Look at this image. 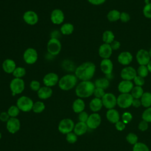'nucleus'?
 Returning a JSON list of instances; mask_svg holds the SVG:
<instances>
[{
    "label": "nucleus",
    "mask_w": 151,
    "mask_h": 151,
    "mask_svg": "<svg viewBox=\"0 0 151 151\" xmlns=\"http://www.w3.org/2000/svg\"><path fill=\"white\" fill-rule=\"evenodd\" d=\"M96 70V65L90 61L81 63L75 68L74 74L78 80L81 81H89L95 74Z\"/></svg>",
    "instance_id": "obj_1"
},
{
    "label": "nucleus",
    "mask_w": 151,
    "mask_h": 151,
    "mask_svg": "<svg viewBox=\"0 0 151 151\" xmlns=\"http://www.w3.org/2000/svg\"><path fill=\"white\" fill-rule=\"evenodd\" d=\"M95 88L94 83L91 81H81L77 84L75 93L78 98H87L93 94Z\"/></svg>",
    "instance_id": "obj_2"
},
{
    "label": "nucleus",
    "mask_w": 151,
    "mask_h": 151,
    "mask_svg": "<svg viewBox=\"0 0 151 151\" xmlns=\"http://www.w3.org/2000/svg\"><path fill=\"white\" fill-rule=\"evenodd\" d=\"M77 81L78 78L75 74H67L60 78L58 85L61 90L68 91L76 87Z\"/></svg>",
    "instance_id": "obj_3"
},
{
    "label": "nucleus",
    "mask_w": 151,
    "mask_h": 151,
    "mask_svg": "<svg viewBox=\"0 0 151 151\" xmlns=\"http://www.w3.org/2000/svg\"><path fill=\"white\" fill-rule=\"evenodd\" d=\"M34 102L32 100L26 96H22L17 100V106L20 111L28 112L32 109Z\"/></svg>",
    "instance_id": "obj_4"
},
{
    "label": "nucleus",
    "mask_w": 151,
    "mask_h": 151,
    "mask_svg": "<svg viewBox=\"0 0 151 151\" xmlns=\"http://www.w3.org/2000/svg\"><path fill=\"white\" fill-rule=\"evenodd\" d=\"M61 47V43L58 38H51L47 44V49L48 54L54 56L60 54Z\"/></svg>",
    "instance_id": "obj_5"
},
{
    "label": "nucleus",
    "mask_w": 151,
    "mask_h": 151,
    "mask_svg": "<svg viewBox=\"0 0 151 151\" xmlns=\"http://www.w3.org/2000/svg\"><path fill=\"white\" fill-rule=\"evenodd\" d=\"M9 88L12 96L22 93L25 89V82L22 78H14L9 83Z\"/></svg>",
    "instance_id": "obj_6"
},
{
    "label": "nucleus",
    "mask_w": 151,
    "mask_h": 151,
    "mask_svg": "<svg viewBox=\"0 0 151 151\" xmlns=\"http://www.w3.org/2000/svg\"><path fill=\"white\" fill-rule=\"evenodd\" d=\"M74 126V123L72 119L70 118H65L60 122L58 126V129L62 134H67L73 131Z\"/></svg>",
    "instance_id": "obj_7"
},
{
    "label": "nucleus",
    "mask_w": 151,
    "mask_h": 151,
    "mask_svg": "<svg viewBox=\"0 0 151 151\" xmlns=\"http://www.w3.org/2000/svg\"><path fill=\"white\" fill-rule=\"evenodd\" d=\"M38 55L37 51L32 47L27 48L23 54L24 61L29 65L34 64L38 60Z\"/></svg>",
    "instance_id": "obj_8"
},
{
    "label": "nucleus",
    "mask_w": 151,
    "mask_h": 151,
    "mask_svg": "<svg viewBox=\"0 0 151 151\" xmlns=\"http://www.w3.org/2000/svg\"><path fill=\"white\" fill-rule=\"evenodd\" d=\"M133 98L130 93H121L117 98V104L122 109L129 107L132 104Z\"/></svg>",
    "instance_id": "obj_9"
},
{
    "label": "nucleus",
    "mask_w": 151,
    "mask_h": 151,
    "mask_svg": "<svg viewBox=\"0 0 151 151\" xmlns=\"http://www.w3.org/2000/svg\"><path fill=\"white\" fill-rule=\"evenodd\" d=\"M58 75L54 72H50L47 73L42 78V82L44 86L47 87H53L57 84L59 81Z\"/></svg>",
    "instance_id": "obj_10"
},
{
    "label": "nucleus",
    "mask_w": 151,
    "mask_h": 151,
    "mask_svg": "<svg viewBox=\"0 0 151 151\" xmlns=\"http://www.w3.org/2000/svg\"><path fill=\"white\" fill-rule=\"evenodd\" d=\"M103 105L107 109H113L117 104V98L111 93H105L101 99Z\"/></svg>",
    "instance_id": "obj_11"
},
{
    "label": "nucleus",
    "mask_w": 151,
    "mask_h": 151,
    "mask_svg": "<svg viewBox=\"0 0 151 151\" xmlns=\"http://www.w3.org/2000/svg\"><path fill=\"white\" fill-rule=\"evenodd\" d=\"M136 59L139 65H147L151 58L148 51L145 49H140L136 54Z\"/></svg>",
    "instance_id": "obj_12"
},
{
    "label": "nucleus",
    "mask_w": 151,
    "mask_h": 151,
    "mask_svg": "<svg viewBox=\"0 0 151 151\" xmlns=\"http://www.w3.org/2000/svg\"><path fill=\"white\" fill-rule=\"evenodd\" d=\"M136 76V70L132 66H126L120 71V77L124 80L132 81Z\"/></svg>",
    "instance_id": "obj_13"
},
{
    "label": "nucleus",
    "mask_w": 151,
    "mask_h": 151,
    "mask_svg": "<svg viewBox=\"0 0 151 151\" xmlns=\"http://www.w3.org/2000/svg\"><path fill=\"white\" fill-rule=\"evenodd\" d=\"M24 21L29 25H34L38 22V15L34 11L28 10L25 11L22 16Z\"/></svg>",
    "instance_id": "obj_14"
},
{
    "label": "nucleus",
    "mask_w": 151,
    "mask_h": 151,
    "mask_svg": "<svg viewBox=\"0 0 151 151\" xmlns=\"http://www.w3.org/2000/svg\"><path fill=\"white\" fill-rule=\"evenodd\" d=\"M65 19V16L63 11L60 9H54L52 11L50 14V19L52 24L55 25L61 24Z\"/></svg>",
    "instance_id": "obj_15"
},
{
    "label": "nucleus",
    "mask_w": 151,
    "mask_h": 151,
    "mask_svg": "<svg viewBox=\"0 0 151 151\" xmlns=\"http://www.w3.org/2000/svg\"><path fill=\"white\" fill-rule=\"evenodd\" d=\"M101 122L100 116L96 113H94L89 115L88 118L86 122L88 128L91 129H95L97 128Z\"/></svg>",
    "instance_id": "obj_16"
},
{
    "label": "nucleus",
    "mask_w": 151,
    "mask_h": 151,
    "mask_svg": "<svg viewBox=\"0 0 151 151\" xmlns=\"http://www.w3.org/2000/svg\"><path fill=\"white\" fill-rule=\"evenodd\" d=\"M20 121L17 117H10L6 122V129L11 134L16 133L20 129Z\"/></svg>",
    "instance_id": "obj_17"
},
{
    "label": "nucleus",
    "mask_w": 151,
    "mask_h": 151,
    "mask_svg": "<svg viewBox=\"0 0 151 151\" xmlns=\"http://www.w3.org/2000/svg\"><path fill=\"white\" fill-rule=\"evenodd\" d=\"M100 70L106 76L112 74L113 70V64L110 58L102 59L100 64Z\"/></svg>",
    "instance_id": "obj_18"
},
{
    "label": "nucleus",
    "mask_w": 151,
    "mask_h": 151,
    "mask_svg": "<svg viewBox=\"0 0 151 151\" xmlns=\"http://www.w3.org/2000/svg\"><path fill=\"white\" fill-rule=\"evenodd\" d=\"M117 61L121 65L128 66L133 61V55L129 51L121 52L118 55Z\"/></svg>",
    "instance_id": "obj_19"
},
{
    "label": "nucleus",
    "mask_w": 151,
    "mask_h": 151,
    "mask_svg": "<svg viewBox=\"0 0 151 151\" xmlns=\"http://www.w3.org/2000/svg\"><path fill=\"white\" fill-rule=\"evenodd\" d=\"M98 52L99 56L101 58H110L112 54L113 50L111 49L110 44L103 43L99 47Z\"/></svg>",
    "instance_id": "obj_20"
},
{
    "label": "nucleus",
    "mask_w": 151,
    "mask_h": 151,
    "mask_svg": "<svg viewBox=\"0 0 151 151\" xmlns=\"http://www.w3.org/2000/svg\"><path fill=\"white\" fill-rule=\"evenodd\" d=\"M16 67V63L14 60L11 58L5 59L2 64V68L3 71L7 74H12Z\"/></svg>",
    "instance_id": "obj_21"
},
{
    "label": "nucleus",
    "mask_w": 151,
    "mask_h": 151,
    "mask_svg": "<svg viewBox=\"0 0 151 151\" xmlns=\"http://www.w3.org/2000/svg\"><path fill=\"white\" fill-rule=\"evenodd\" d=\"M133 87V83L132 81L123 80L119 83L117 88L121 93H129Z\"/></svg>",
    "instance_id": "obj_22"
},
{
    "label": "nucleus",
    "mask_w": 151,
    "mask_h": 151,
    "mask_svg": "<svg viewBox=\"0 0 151 151\" xmlns=\"http://www.w3.org/2000/svg\"><path fill=\"white\" fill-rule=\"evenodd\" d=\"M52 94V90L51 87L47 86H42L37 91V96L39 99L46 100L51 97Z\"/></svg>",
    "instance_id": "obj_23"
},
{
    "label": "nucleus",
    "mask_w": 151,
    "mask_h": 151,
    "mask_svg": "<svg viewBox=\"0 0 151 151\" xmlns=\"http://www.w3.org/2000/svg\"><path fill=\"white\" fill-rule=\"evenodd\" d=\"M88 130V126L86 123L78 122L77 123L73 130V132L77 135V136H81L85 134Z\"/></svg>",
    "instance_id": "obj_24"
},
{
    "label": "nucleus",
    "mask_w": 151,
    "mask_h": 151,
    "mask_svg": "<svg viewBox=\"0 0 151 151\" xmlns=\"http://www.w3.org/2000/svg\"><path fill=\"white\" fill-rule=\"evenodd\" d=\"M73 110L76 113H80L84 111L85 109V103L84 100L81 98H78L76 99L72 105Z\"/></svg>",
    "instance_id": "obj_25"
},
{
    "label": "nucleus",
    "mask_w": 151,
    "mask_h": 151,
    "mask_svg": "<svg viewBox=\"0 0 151 151\" xmlns=\"http://www.w3.org/2000/svg\"><path fill=\"white\" fill-rule=\"evenodd\" d=\"M106 118L110 122L116 123L119 121L120 119L119 112L114 109H109L106 113Z\"/></svg>",
    "instance_id": "obj_26"
},
{
    "label": "nucleus",
    "mask_w": 151,
    "mask_h": 151,
    "mask_svg": "<svg viewBox=\"0 0 151 151\" xmlns=\"http://www.w3.org/2000/svg\"><path fill=\"white\" fill-rule=\"evenodd\" d=\"M103 106V105L101 99L96 97L93 99L89 103V107L90 110L94 113L100 110Z\"/></svg>",
    "instance_id": "obj_27"
},
{
    "label": "nucleus",
    "mask_w": 151,
    "mask_h": 151,
    "mask_svg": "<svg viewBox=\"0 0 151 151\" xmlns=\"http://www.w3.org/2000/svg\"><path fill=\"white\" fill-rule=\"evenodd\" d=\"M94 85L96 87L100 88L103 90L107 89L110 86L109 80L106 77H101L97 78L94 81Z\"/></svg>",
    "instance_id": "obj_28"
},
{
    "label": "nucleus",
    "mask_w": 151,
    "mask_h": 151,
    "mask_svg": "<svg viewBox=\"0 0 151 151\" xmlns=\"http://www.w3.org/2000/svg\"><path fill=\"white\" fill-rule=\"evenodd\" d=\"M74 29V25L69 22L64 23L60 27V32L63 35H71Z\"/></svg>",
    "instance_id": "obj_29"
},
{
    "label": "nucleus",
    "mask_w": 151,
    "mask_h": 151,
    "mask_svg": "<svg viewBox=\"0 0 151 151\" xmlns=\"http://www.w3.org/2000/svg\"><path fill=\"white\" fill-rule=\"evenodd\" d=\"M115 38L114 33L110 30H106L102 34V40L104 43L110 44Z\"/></svg>",
    "instance_id": "obj_30"
},
{
    "label": "nucleus",
    "mask_w": 151,
    "mask_h": 151,
    "mask_svg": "<svg viewBox=\"0 0 151 151\" xmlns=\"http://www.w3.org/2000/svg\"><path fill=\"white\" fill-rule=\"evenodd\" d=\"M142 105L146 108L151 106V93L150 92H144L140 98Z\"/></svg>",
    "instance_id": "obj_31"
},
{
    "label": "nucleus",
    "mask_w": 151,
    "mask_h": 151,
    "mask_svg": "<svg viewBox=\"0 0 151 151\" xmlns=\"http://www.w3.org/2000/svg\"><path fill=\"white\" fill-rule=\"evenodd\" d=\"M120 12L117 9H111L107 14V19L110 22H116L120 19Z\"/></svg>",
    "instance_id": "obj_32"
},
{
    "label": "nucleus",
    "mask_w": 151,
    "mask_h": 151,
    "mask_svg": "<svg viewBox=\"0 0 151 151\" xmlns=\"http://www.w3.org/2000/svg\"><path fill=\"white\" fill-rule=\"evenodd\" d=\"M143 93H144V91H143V88L140 86H137L133 87V88H132L130 92V94L132 96L133 98L137 99H140Z\"/></svg>",
    "instance_id": "obj_33"
},
{
    "label": "nucleus",
    "mask_w": 151,
    "mask_h": 151,
    "mask_svg": "<svg viewBox=\"0 0 151 151\" xmlns=\"http://www.w3.org/2000/svg\"><path fill=\"white\" fill-rule=\"evenodd\" d=\"M45 108V106L42 101H37L34 103L32 110L35 113H40L42 112Z\"/></svg>",
    "instance_id": "obj_34"
},
{
    "label": "nucleus",
    "mask_w": 151,
    "mask_h": 151,
    "mask_svg": "<svg viewBox=\"0 0 151 151\" xmlns=\"http://www.w3.org/2000/svg\"><path fill=\"white\" fill-rule=\"evenodd\" d=\"M26 70L23 67H17L14 72L12 73V75L14 78H22L26 74Z\"/></svg>",
    "instance_id": "obj_35"
},
{
    "label": "nucleus",
    "mask_w": 151,
    "mask_h": 151,
    "mask_svg": "<svg viewBox=\"0 0 151 151\" xmlns=\"http://www.w3.org/2000/svg\"><path fill=\"white\" fill-rule=\"evenodd\" d=\"M137 75L143 77V78H145L146 77L148 74H149V70L147 67V65H139V67L137 68Z\"/></svg>",
    "instance_id": "obj_36"
},
{
    "label": "nucleus",
    "mask_w": 151,
    "mask_h": 151,
    "mask_svg": "<svg viewBox=\"0 0 151 151\" xmlns=\"http://www.w3.org/2000/svg\"><path fill=\"white\" fill-rule=\"evenodd\" d=\"M20 112V110L17 105H12L9 107L7 113L10 117H17Z\"/></svg>",
    "instance_id": "obj_37"
},
{
    "label": "nucleus",
    "mask_w": 151,
    "mask_h": 151,
    "mask_svg": "<svg viewBox=\"0 0 151 151\" xmlns=\"http://www.w3.org/2000/svg\"><path fill=\"white\" fill-rule=\"evenodd\" d=\"M133 151H149V149L145 143L137 142L134 145Z\"/></svg>",
    "instance_id": "obj_38"
},
{
    "label": "nucleus",
    "mask_w": 151,
    "mask_h": 151,
    "mask_svg": "<svg viewBox=\"0 0 151 151\" xmlns=\"http://www.w3.org/2000/svg\"><path fill=\"white\" fill-rule=\"evenodd\" d=\"M143 14L146 18L151 19V2H148L145 4L143 8Z\"/></svg>",
    "instance_id": "obj_39"
},
{
    "label": "nucleus",
    "mask_w": 151,
    "mask_h": 151,
    "mask_svg": "<svg viewBox=\"0 0 151 151\" xmlns=\"http://www.w3.org/2000/svg\"><path fill=\"white\" fill-rule=\"evenodd\" d=\"M78 136L74 132H71L70 133H68L66 134V140L67 142H68L69 143H75L78 139Z\"/></svg>",
    "instance_id": "obj_40"
},
{
    "label": "nucleus",
    "mask_w": 151,
    "mask_h": 151,
    "mask_svg": "<svg viewBox=\"0 0 151 151\" xmlns=\"http://www.w3.org/2000/svg\"><path fill=\"white\" fill-rule=\"evenodd\" d=\"M126 140L130 144L134 145L137 143L138 137L136 134L133 133H129L126 136Z\"/></svg>",
    "instance_id": "obj_41"
},
{
    "label": "nucleus",
    "mask_w": 151,
    "mask_h": 151,
    "mask_svg": "<svg viewBox=\"0 0 151 151\" xmlns=\"http://www.w3.org/2000/svg\"><path fill=\"white\" fill-rule=\"evenodd\" d=\"M142 119L143 120L148 122H151V107L147 108L142 114Z\"/></svg>",
    "instance_id": "obj_42"
},
{
    "label": "nucleus",
    "mask_w": 151,
    "mask_h": 151,
    "mask_svg": "<svg viewBox=\"0 0 151 151\" xmlns=\"http://www.w3.org/2000/svg\"><path fill=\"white\" fill-rule=\"evenodd\" d=\"M30 88L34 91H38L41 88V83L38 80H32L29 83Z\"/></svg>",
    "instance_id": "obj_43"
},
{
    "label": "nucleus",
    "mask_w": 151,
    "mask_h": 151,
    "mask_svg": "<svg viewBox=\"0 0 151 151\" xmlns=\"http://www.w3.org/2000/svg\"><path fill=\"white\" fill-rule=\"evenodd\" d=\"M105 91L104 90L100 88H98V87H96L94 92H93V95L96 98H99V99H102V97L104 96V95L105 94Z\"/></svg>",
    "instance_id": "obj_44"
},
{
    "label": "nucleus",
    "mask_w": 151,
    "mask_h": 151,
    "mask_svg": "<svg viewBox=\"0 0 151 151\" xmlns=\"http://www.w3.org/2000/svg\"><path fill=\"white\" fill-rule=\"evenodd\" d=\"M133 80L136 86H140V87H142L145 84V82L144 78H143L138 75H137L134 78V79Z\"/></svg>",
    "instance_id": "obj_45"
},
{
    "label": "nucleus",
    "mask_w": 151,
    "mask_h": 151,
    "mask_svg": "<svg viewBox=\"0 0 151 151\" xmlns=\"http://www.w3.org/2000/svg\"><path fill=\"white\" fill-rule=\"evenodd\" d=\"M130 19V15L126 12H120V20L121 22L123 23H126L129 22Z\"/></svg>",
    "instance_id": "obj_46"
},
{
    "label": "nucleus",
    "mask_w": 151,
    "mask_h": 151,
    "mask_svg": "<svg viewBox=\"0 0 151 151\" xmlns=\"http://www.w3.org/2000/svg\"><path fill=\"white\" fill-rule=\"evenodd\" d=\"M132 120V115L129 112H124L122 115L123 122L125 124L129 123Z\"/></svg>",
    "instance_id": "obj_47"
},
{
    "label": "nucleus",
    "mask_w": 151,
    "mask_h": 151,
    "mask_svg": "<svg viewBox=\"0 0 151 151\" xmlns=\"http://www.w3.org/2000/svg\"><path fill=\"white\" fill-rule=\"evenodd\" d=\"M88 114L87 113V112L84 111H81V113H78V120H79V122H84V123H86L88 118Z\"/></svg>",
    "instance_id": "obj_48"
},
{
    "label": "nucleus",
    "mask_w": 151,
    "mask_h": 151,
    "mask_svg": "<svg viewBox=\"0 0 151 151\" xmlns=\"http://www.w3.org/2000/svg\"><path fill=\"white\" fill-rule=\"evenodd\" d=\"M138 127H139V129L140 130L144 132V131L148 129V123H147V122L143 120L142 121H141L139 123Z\"/></svg>",
    "instance_id": "obj_49"
},
{
    "label": "nucleus",
    "mask_w": 151,
    "mask_h": 151,
    "mask_svg": "<svg viewBox=\"0 0 151 151\" xmlns=\"http://www.w3.org/2000/svg\"><path fill=\"white\" fill-rule=\"evenodd\" d=\"M10 119V116L8 113L6 111L1 112L0 113V120L3 122H7L8 120Z\"/></svg>",
    "instance_id": "obj_50"
},
{
    "label": "nucleus",
    "mask_w": 151,
    "mask_h": 151,
    "mask_svg": "<svg viewBox=\"0 0 151 151\" xmlns=\"http://www.w3.org/2000/svg\"><path fill=\"white\" fill-rule=\"evenodd\" d=\"M111 48L113 50V51H116L119 50L121 46V44L119 41L117 40H114L110 44Z\"/></svg>",
    "instance_id": "obj_51"
},
{
    "label": "nucleus",
    "mask_w": 151,
    "mask_h": 151,
    "mask_svg": "<svg viewBox=\"0 0 151 151\" xmlns=\"http://www.w3.org/2000/svg\"><path fill=\"white\" fill-rule=\"evenodd\" d=\"M115 127L117 130L122 131L125 129L126 125H125V123H124L123 122L119 121L116 123H115Z\"/></svg>",
    "instance_id": "obj_52"
},
{
    "label": "nucleus",
    "mask_w": 151,
    "mask_h": 151,
    "mask_svg": "<svg viewBox=\"0 0 151 151\" xmlns=\"http://www.w3.org/2000/svg\"><path fill=\"white\" fill-rule=\"evenodd\" d=\"M106 0H87V1L93 5H100L104 4Z\"/></svg>",
    "instance_id": "obj_53"
},
{
    "label": "nucleus",
    "mask_w": 151,
    "mask_h": 151,
    "mask_svg": "<svg viewBox=\"0 0 151 151\" xmlns=\"http://www.w3.org/2000/svg\"><path fill=\"white\" fill-rule=\"evenodd\" d=\"M132 105L133 107H136V108L139 107L142 105L140 100L137 99H133V101H132Z\"/></svg>",
    "instance_id": "obj_54"
},
{
    "label": "nucleus",
    "mask_w": 151,
    "mask_h": 151,
    "mask_svg": "<svg viewBox=\"0 0 151 151\" xmlns=\"http://www.w3.org/2000/svg\"><path fill=\"white\" fill-rule=\"evenodd\" d=\"M147 68L149 70V71L150 73H151V60H150V61L147 64Z\"/></svg>",
    "instance_id": "obj_55"
},
{
    "label": "nucleus",
    "mask_w": 151,
    "mask_h": 151,
    "mask_svg": "<svg viewBox=\"0 0 151 151\" xmlns=\"http://www.w3.org/2000/svg\"><path fill=\"white\" fill-rule=\"evenodd\" d=\"M149 51V55H150V57L151 58V48L149 49V50L148 51Z\"/></svg>",
    "instance_id": "obj_56"
},
{
    "label": "nucleus",
    "mask_w": 151,
    "mask_h": 151,
    "mask_svg": "<svg viewBox=\"0 0 151 151\" xmlns=\"http://www.w3.org/2000/svg\"><path fill=\"white\" fill-rule=\"evenodd\" d=\"M1 137H2V134H1V133L0 132V140L1 139Z\"/></svg>",
    "instance_id": "obj_57"
},
{
    "label": "nucleus",
    "mask_w": 151,
    "mask_h": 151,
    "mask_svg": "<svg viewBox=\"0 0 151 151\" xmlns=\"http://www.w3.org/2000/svg\"><path fill=\"white\" fill-rule=\"evenodd\" d=\"M0 113H1V112H0Z\"/></svg>",
    "instance_id": "obj_58"
}]
</instances>
